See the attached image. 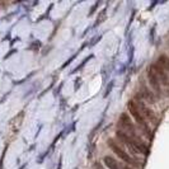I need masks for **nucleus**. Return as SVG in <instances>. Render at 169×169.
<instances>
[{
  "mask_svg": "<svg viewBox=\"0 0 169 169\" xmlns=\"http://www.w3.org/2000/svg\"><path fill=\"white\" fill-rule=\"evenodd\" d=\"M127 109H129L130 116H131L132 118H133V121H135L138 129L142 133H144V135L148 139L153 140V138H154V131L150 129V125H149V122L146 121V118L142 116L141 112L139 111V108H138V106H136L135 102H133V99H130L129 102H127Z\"/></svg>",
  "mask_w": 169,
  "mask_h": 169,
  "instance_id": "obj_1",
  "label": "nucleus"
},
{
  "mask_svg": "<svg viewBox=\"0 0 169 169\" xmlns=\"http://www.w3.org/2000/svg\"><path fill=\"white\" fill-rule=\"evenodd\" d=\"M116 138L118 139V141L121 144H123L127 149H130V151L132 154H141L144 157H148L150 153V148L145 144V142H139L136 140H133L132 138H130L127 133H125L121 130L116 131Z\"/></svg>",
  "mask_w": 169,
  "mask_h": 169,
  "instance_id": "obj_2",
  "label": "nucleus"
},
{
  "mask_svg": "<svg viewBox=\"0 0 169 169\" xmlns=\"http://www.w3.org/2000/svg\"><path fill=\"white\" fill-rule=\"evenodd\" d=\"M117 130H121V131H123L125 133H127L130 138H132L133 140H136V141L145 142L144 140H142V136L140 135V132H139L140 130L138 129V126H136L135 123L132 122L131 117L129 116V113H127V112H123L120 116L118 123H117Z\"/></svg>",
  "mask_w": 169,
  "mask_h": 169,
  "instance_id": "obj_3",
  "label": "nucleus"
},
{
  "mask_svg": "<svg viewBox=\"0 0 169 169\" xmlns=\"http://www.w3.org/2000/svg\"><path fill=\"white\" fill-rule=\"evenodd\" d=\"M107 145H108V148H109L111 150H112L114 154H116L117 157L121 159V160H123L126 164H129V167H130V165H132V167H136V168L141 167V165H140V163H138V161H136L135 159L131 157V155H129V153H126L118 144H117L116 140L108 139L107 140Z\"/></svg>",
  "mask_w": 169,
  "mask_h": 169,
  "instance_id": "obj_4",
  "label": "nucleus"
},
{
  "mask_svg": "<svg viewBox=\"0 0 169 169\" xmlns=\"http://www.w3.org/2000/svg\"><path fill=\"white\" fill-rule=\"evenodd\" d=\"M133 102L136 103L139 111L141 112L142 116L146 118V121H148V122H153V123H155V125H157V121H158L157 114H155V112L151 109V108H149L148 106H146V103L139 97L138 94H135V97H133Z\"/></svg>",
  "mask_w": 169,
  "mask_h": 169,
  "instance_id": "obj_5",
  "label": "nucleus"
},
{
  "mask_svg": "<svg viewBox=\"0 0 169 169\" xmlns=\"http://www.w3.org/2000/svg\"><path fill=\"white\" fill-rule=\"evenodd\" d=\"M146 76H148V81H149V85H150L151 90L154 92V94L157 95V98H161L163 97V89H161V84L159 81V78L157 76L153 69L149 66L148 70H146Z\"/></svg>",
  "mask_w": 169,
  "mask_h": 169,
  "instance_id": "obj_6",
  "label": "nucleus"
},
{
  "mask_svg": "<svg viewBox=\"0 0 169 169\" xmlns=\"http://www.w3.org/2000/svg\"><path fill=\"white\" fill-rule=\"evenodd\" d=\"M136 94H138L139 97L145 102V103H149V104H155L157 103V99H158L157 95L154 94V92H153L151 89H149V87L145 84L144 81L140 83V88H139V90L136 92Z\"/></svg>",
  "mask_w": 169,
  "mask_h": 169,
  "instance_id": "obj_7",
  "label": "nucleus"
},
{
  "mask_svg": "<svg viewBox=\"0 0 169 169\" xmlns=\"http://www.w3.org/2000/svg\"><path fill=\"white\" fill-rule=\"evenodd\" d=\"M150 68L153 69V71H154L155 74H157V76L159 78V81H160L161 87L169 88V75L167 74V71H165V70L157 62H151Z\"/></svg>",
  "mask_w": 169,
  "mask_h": 169,
  "instance_id": "obj_8",
  "label": "nucleus"
},
{
  "mask_svg": "<svg viewBox=\"0 0 169 169\" xmlns=\"http://www.w3.org/2000/svg\"><path fill=\"white\" fill-rule=\"evenodd\" d=\"M103 163L108 169H120L118 161H117L113 157H111V155H106V157L103 158Z\"/></svg>",
  "mask_w": 169,
  "mask_h": 169,
  "instance_id": "obj_9",
  "label": "nucleus"
},
{
  "mask_svg": "<svg viewBox=\"0 0 169 169\" xmlns=\"http://www.w3.org/2000/svg\"><path fill=\"white\" fill-rule=\"evenodd\" d=\"M157 64H159V65L163 68L165 71H167V74L169 75V56L165 55V53H161L160 56L157 59V61H155Z\"/></svg>",
  "mask_w": 169,
  "mask_h": 169,
  "instance_id": "obj_10",
  "label": "nucleus"
},
{
  "mask_svg": "<svg viewBox=\"0 0 169 169\" xmlns=\"http://www.w3.org/2000/svg\"><path fill=\"white\" fill-rule=\"evenodd\" d=\"M122 169H132V168L129 167V165H122Z\"/></svg>",
  "mask_w": 169,
  "mask_h": 169,
  "instance_id": "obj_11",
  "label": "nucleus"
},
{
  "mask_svg": "<svg viewBox=\"0 0 169 169\" xmlns=\"http://www.w3.org/2000/svg\"><path fill=\"white\" fill-rule=\"evenodd\" d=\"M168 43H169V42H168Z\"/></svg>",
  "mask_w": 169,
  "mask_h": 169,
  "instance_id": "obj_12",
  "label": "nucleus"
}]
</instances>
